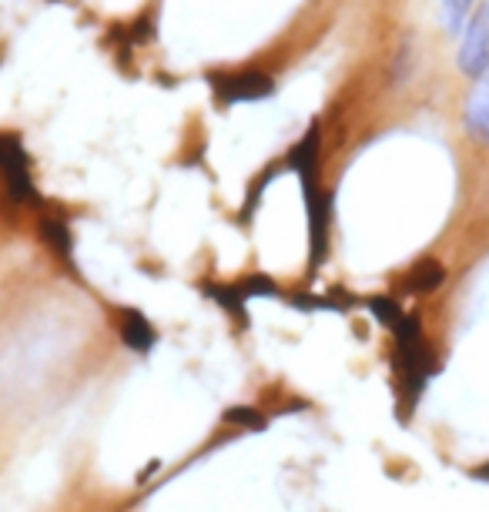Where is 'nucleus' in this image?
Listing matches in <instances>:
<instances>
[{
  "label": "nucleus",
  "instance_id": "20e7f679",
  "mask_svg": "<svg viewBox=\"0 0 489 512\" xmlns=\"http://www.w3.org/2000/svg\"><path fill=\"white\" fill-rule=\"evenodd\" d=\"M118 335H121V342L138 355H148L158 342L155 325L141 312H134V308H118Z\"/></svg>",
  "mask_w": 489,
  "mask_h": 512
},
{
  "label": "nucleus",
  "instance_id": "0eeeda50",
  "mask_svg": "<svg viewBox=\"0 0 489 512\" xmlns=\"http://www.w3.org/2000/svg\"><path fill=\"white\" fill-rule=\"evenodd\" d=\"M41 235L57 255L71 258V231H67V225L61 218H41Z\"/></svg>",
  "mask_w": 489,
  "mask_h": 512
},
{
  "label": "nucleus",
  "instance_id": "423d86ee",
  "mask_svg": "<svg viewBox=\"0 0 489 512\" xmlns=\"http://www.w3.org/2000/svg\"><path fill=\"white\" fill-rule=\"evenodd\" d=\"M446 282V272H443V265L433 262V258H426V262H419L416 268L409 272V292H419V295H426V292H433V288H439Z\"/></svg>",
  "mask_w": 489,
  "mask_h": 512
},
{
  "label": "nucleus",
  "instance_id": "f03ea898",
  "mask_svg": "<svg viewBox=\"0 0 489 512\" xmlns=\"http://www.w3.org/2000/svg\"><path fill=\"white\" fill-rule=\"evenodd\" d=\"M0 181L14 205H37V191L31 181V161L24 144L14 134H0Z\"/></svg>",
  "mask_w": 489,
  "mask_h": 512
},
{
  "label": "nucleus",
  "instance_id": "6e6552de",
  "mask_svg": "<svg viewBox=\"0 0 489 512\" xmlns=\"http://www.w3.org/2000/svg\"><path fill=\"white\" fill-rule=\"evenodd\" d=\"M469 14H473V0H443V24L453 37H459Z\"/></svg>",
  "mask_w": 489,
  "mask_h": 512
},
{
  "label": "nucleus",
  "instance_id": "39448f33",
  "mask_svg": "<svg viewBox=\"0 0 489 512\" xmlns=\"http://www.w3.org/2000/svg\"><path fill=\"white\" fill-rule=\"evenodd\" d=\"M466 131L479 144H489V71L483 77H476L473 94L466 101Z\"/></svg>",
  "mask_w": 489,
  "mask_h": 512
},
{
  "label": "nucleus",
  "instance_id": "7ed1b4c3",
  "mask_svg": "<svg viewBox=\"0 0 489 512\" xmlns=\"http://www.w3.org/2000/svg\"><path fill=\"white\" fill-rule=\"evenodd\" d=\"M215 94L222 101H262L275 94V81L258 71H238V74H222L215 77Z\"/></svg>",
  "mask_w": 489,
  "mask_h": 512
},
{
  "label": "nucleus",
  "instance_id": "f257e3e1",
  "mask_svg": "<svg viewBox=\"0 0 489 512\" xmlns=\"http://www.w3.org/2000/svg\"><path fill=\"white\" fill-rule=\"evenodd\" d=\"M456 67L459 74L473 77V81L489 71V4L476 7L463 24V31H459Z\"/></svg>",
  "mask_w": 489,
  "mask_h": 512
}]
</instances>
